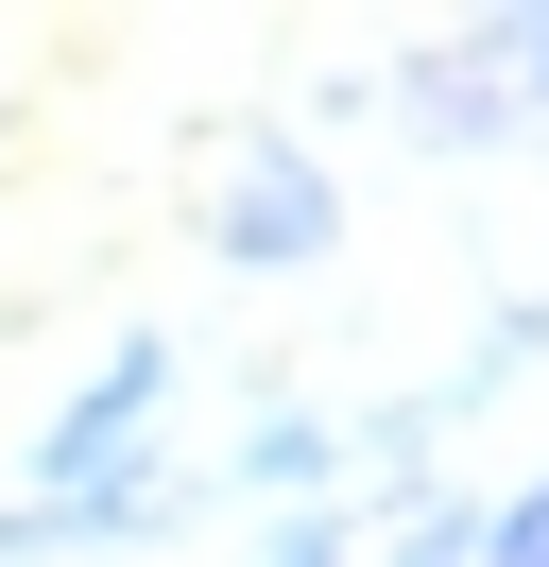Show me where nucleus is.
I'll list each match as a JSON object with an SVG mask.
<instances>
[{
  "label": "nucleus",
  "mask_w": 549,
  "mask_h": 567,
  "mask_svg": "<svg viewBox=\"0 0 549 567\" xmlns=\"http://www.w3.org/2000/svg\"><path fill=\"white\" fill-rule=\"evenodd\" d=\"M155 379H172V361H155V344H121V361H103V395H86V413H69V430H52V482H86V464H103V447H121V430H137V413H155Z\"/></svg>",
  "instance_id": "2"
},
{
  "label": "nucleus",
  "mask_w": 549,
  "mask_h": 567,
  "mask_svg": "<svg viewBox=\"0 0 549 567\" xmlns=\"http://www.w3.org/2000/svg\"><path fill=\"white\" fill-rule=\"evenodd\" d=\"M224 241H240V258H309V241H327V189H309L292 155H258L240 207H224Z\"/></svg>",
  "instance_id": "1"
},
{
  "label": "nucleus",
  "mask_w": 549,
  "mask_h": 567,
  "mask_svg": "<svg viewBox=\"0 0 549 567\" xmlns=\"http://www.w3.org/2000/svg\"><path fill=\"white\" fill-rule=\"evenodd\" d=\"M274 567H327V533H292V550H274Z\"/></svg>",
  "instance_id": "4"
},
{
  "label": "nucleus",
  "mask_w": 549,
  "mask_h": 567,
  "mask_svg": "<svg viewBox=\"0 0 549 567\" xmlns=\"http://www.w3.org/2000/svg\"><path fill=\"white\" fill-rule=\"evenodd\" d=\"M498 567H549V482H532V498L498 516Z\"/></svg>",
  "instance_id": "3"
}]
</instances>
